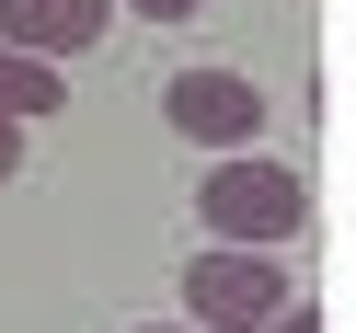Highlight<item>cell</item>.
<instances>
[{
	"label": "cell",
	"instance_id": "cell-5",
	"mask_svg": "<svg viewBox=\"0 0 356 333\" xmlns=\"http://www.w3.org/2000/svg\"><path fill=\"white\" fill-rule=\"evenodd\" d=\"M58 104H70L58 58H35V47H0V115H12V127H47Z\"/></svg>",
	"mask_w": 356,
	"mask_h": 333
},
{
	"label": "cell",
	"instance_id": "cell-7",
	"mask_svg": "<svg viewBox=\"0 0 356 333\" xmlns=\"http://www.w3.org/2000/svg\"><path fill=\"white\" fill-rule=\"evenodd\" d=\"M12 172H24V127L0 115V184H12Z\"/></svg>",
	"mask_w": 356,
	"mask_h": 333
},
{
	"label": "cell",
	"instance_id": "cell-3",
	"mask_svg": "<svg viewBox=\"0 0 356 333\" xmlns=\"http://www.w3.org/2000/svg\"><path fill=\"white\" fill-rule=\"evenodd\" d=\"M161 127L195 138V149H253L264 138V92L241 70H172L161 81Z\"/></svg>",
	"mask_w": 356,
	"mask_h": 333
},
{
	"label": "cell",
	"instance_id": "cell-1",
	"mask_svg": "<svg viewBox=\"0 0 356 333\" xmlns=\"http://www.w3.org/2000/svg\"><path fill=\"white\" fill-rule=\"evenodd\" d=\"M195 218L207 241H241V253H276V241L310 230V172L276 161V149H218L207 184H195Z\"/></svg>",
	"mask_w": 356,
	"mask_h": 333
},
{
	"label": "cell",
	"instance_id": "cell-9",
	"mask_svg": "<svg viewBox=\"0 0 356 333\" xmlns=\"http://www.w3.org/2000/svg\"><path fill=\"white\" fill-rule=\"evenodd\" d=\"M138 333H195V322H138Z\"/></svg>",
	"mask_w": 356,
	"mask_h": 333
},
{
	"label": "cell",
	"instance_id": "cell-8",
	"mask_svg": "<svg viewBox=\"0 0 356 333\" xmlns=\"http://www.w3.org/2000/svg\"><path fill=\"white\" fill-rule=\"evenodd\" d=\"M264 333H322V310H310V299H299V310H287V322H264Z\"/></svg>",
	"mask_w": 356,
	"mask_h": 333
},
{
	"label": "cell",
	"instance_id": "cell-6",
	"mask_svg": "<svg viewBox=\"0 0 356 333\" xmlns=\"http://www.w3.org/2000/svg\"><path fill=\"white\" fill-rule=\"evenodd\" d=\"M138 24H184V12H207V0H127Z\"/></svg>",
	"mask_w": 356,
	"mask_h": 333
},
{
	"label": "cell",
	"instance_id": "cell-2",
	"mask_svg": "<svg viewBox=\"0 0 356 333\" xmlns=\"http://www.w3.org/2000/svg\"><path fill=\"white\" fill-rule=\"evenodd\" d=\"M299 310V287H287L276 253H241V241H207V253L184 264V322L195 333H264Z\"/></svg>",
	"mask_w": 356,
	"mask_h": 333
},
{
	"label": "cell",
	"instance_id": "cell-4",
	"mask_svg": "<svg viewBox=\"0 0 356 333\" xmlns=\"http://www.w3.org/2000/svg\"><path fill=\"white\" fill-rule=\"evenodd\" d=\"M127 0H0V47H35V58H81Z\"/></svg>",
	"mask_w": 356,
	"mask_h": 333
}]
</instances>
